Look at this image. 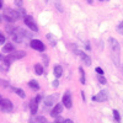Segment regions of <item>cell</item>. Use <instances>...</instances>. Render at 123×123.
<instances>
[{
    "mask_svg": "<svg viewBox=\"0 0 123 123\" xmlns=\"http://www.w3.org/2000/svg\"><path fill=\"white\" fill-rule=\"evenodd\" d=\"M79 73H80V83H81V84H85L86 79H85V73H84V69H83V68H79Z\"/></svg>",
    "mask_w": 123,
    "mask_h": 123,
    "instance_id": "e0dca14e",
    "label": "cell"
},
{
    "mask_svg": "<svg viewBox=\"0 0 123 123\" xmlns=\"http://www.w3.org/2000/svg\"><path fill=\"white\" fill-rule=\"evenodd\" d=\"M5 41H6V37L3 32H0V44H4L5 43Z\"/></svg>",
    "mask_w": 123,
    "mask_h": 123,
    "instance_id": "44dd1931",
    "label": "cell"
},
{
    "mask_svg": "<svg viewBox=\"0 0 123 123\" xmlns=\"http://www.w3.org/2000/svg\"><path fill=\"white\" fill-rule=\"evenodd\" d=\"M108 42L111 44V52H112V59H113L115 64L119 67V59H121V46L116 38H110Z\"/></svg>",
    "mask_w": 123,
    "mask_h": 123,
    "instance_id": "6da1fadb",
    "label": "cell"
},
{
    "mask_svg": "<svg viewBox=\"0 0 123 123\" xmlns=\"http://www.w3.org/2000/svg\"><path fill=\"white\" fill-rule=\"evenodd\" d=\"M63 105L65 108H71V106H73V102H71V96H70V92L67 91L64 96H63Z\"/></svg>",
    "mask_w": 123,
    "mask_h": 123,
    "instance_id": "9c48e42d",
    "label": "cell"
},
{
    "mask_svg": "<svg viewBox=\"0 0 123 123\" xmlns=\"http://www.w3.org/2000/svg\"><path fill=\"white\" fill-rule=\"evenodd\" d=\"M18 17H20V15H18L17 11H15V10H12V9H5L4 18L7 22H15V21L18 20Z\"/></svg>",
    "mask_w": 123,
    "mask_h": 123,
    "instance_id": "7a4b0ae2",
    "label": "cell"
},
{
    "mask_svg": "<svg viewBox=\"0 0 123 123\" xmlns=\"http://www.w3.org/2000/svg\"><path fill=\"white\" fill-rule=\"evenodd\" d=\"M52 85H53V87H58V85H59V83H58V80H54L53 83H52Z\"/></svg>",
    "mask_w": 123,
    "mask_h": 123,
    "instance_id": "83f0119b",
    "label": "cell"
},
{
    "mask_svg": "<svg viewBox=\"0 0 123 123\" xmlns=\"http://www.w3.org/2000/svg\"><path fill=\"white\" fill-rule=\"evenodd\" d=\"M54 123H63V121H62V118H57V121Z\"/></svg>",
    "mask_w": 123,
    "mask_h": 123,
    "instance_id": "f546056e",
    "label": "cell"
},
{
    "mask_svg": "<svg viewBox=\"0 0 123 123\" xmlns=\"http://www.w3.org/2000/svg\"><path fill=\"white\" fill-rule=\"evenodd\" d=\"M62 111H63V105L57 104V105L54 106V108L50 111V116H52V117H58V115Z\"/></svg>",
    "mask_w": 123,
    "mask_h": 123,
    "instance_id": "7c38bea8",
    "label": "cell"
},
{
    "mask_svg": "<svg viewBox=\"0 0 123 123\" xmlns=\"http://www.w3.org/2000/svg\"><path fill=\"white\" fill-rule=\"evenodd\" d=\"M108 98V92L106 91V90H102V91H100L97 95H95V96H92V101H98V102H104V101H106Z\"/></svg>",
    "mask_w": 123,
    "mask_h": 123,
    "instance_id": "ba28073f",
    "label": "cell"
},
{
    "mask_svg": "<svg viewBox=\"0 0 123 123\" xmlns=\"http://www.w3.org/2000/svg\"><path fill=\"white\" fill-rule=\"evenodd\" d=\"M63 123H74L71 119H65V121H63Z\"/></svg>",
    "mask_w": 123,
    "mask_h": 123,
    "instance_id": "f1b7e54d",
    "label": "cell"
},
{
    "mask_svg": "<svg viewBox=\"0 0 123 123\" xmlns=\"http://www.w3.org/2000/svg\"><path fill=\"white\" fill-rule=\"evenodd\" d=\"M35 71H36V74L42 75V74H43V67L41 65V64H36V65H35Z\"/></svg>",
    "mask_w": 123,
    "mask_h": 123,
    "instance_id": "d6986e66",
    "label": "cell"
},
{
    "mask_svg": "<svg viewBox=\"0 0 123 123\" xmlns=\"http://www.w3.org/2000/svg\"><path fill=\"white\" fill-rule=\"evenodd\" d=\"M28 86L32 89V90H39V84H38V81L37 80H30L28 81Z\"/></svg>",
    "mask_w": 123,
    "mask_h": 123,
    "instance_id": "5bb4252c",
    "label": "cell"
},
{
    "mask_svg": "<svg viewBox=\"0 0 123 123\" xmlns=\"http://www.w3.org/2000/svg\"><path fill=\"white\" fill-rule=\"evenodd\" d=\"M12 50H14L12 43H5V46L3 47V52L4 53H9V52H12Z\"/></svg>",
    "mask_w": 123,
    "mask_h": 123,
    "instance_id": "2e32d148",
    "label": "cell"
},
{
    "mask_svg": "<svg viewBox=\"0 0 123 123\" xmlns=\"http://www.w3.org/2000/svg\"><path fill=\"white\" fill-rule=\"evenodd\" d=\"M95 70H96V73H97L98 75H104V70H102L101 68H96Z\"/></svg>",
    "mask_w": 123,
    "mask_h": 123,
    "instance_id": "484cf974",
    "label": "cell"
},
{
    "mask_svg": "<svg viewBox=\"0 0 123 123\" xmlns=\"http://www.w3.org/2000/svg\"><path fill=\"white\" fill-rule=\"evenodd\" d=\"M37 121H38L39 123H48V122H47V119H46L44 117H42V116L38 117V118H37Z\"/></svg>",
    "mask_w": 123,
    "mask_h": 123,
    "instance_id": "d4e9b609",
    "label": "cell"
},
{
    "mask_svg": "<svg viewBox=\"0 0 123 123\" xmlns=\"http://www.w3.org/2000/svg\"><path fill=\"white\" fill-rule=\"evenodd\" d=\"M15 5L20 9V7H22V0H15Z\"/></svg>",
    "mask_w": 123,
    "mask_h": 123,
    "instance_id": "cb8c5ba5",
    "label": "cell"
},
{
    "mask_svg": "<svg viewBox=\"0 0 123 123\" xmlns=\"http://www.w3.org/2000/svg\"><path fill=\"white\" fill-rule=\"evenodd\" d=\"M113 116H115L116 121H119V119H121V116H119V113H118L117 110H113Z\"/></svg>",
    "mask_w": 123,
    "mask_h": 123,
    "instance_id": "603a6c76",
    "label": "cell"
},
{
    "mask_svg": "<svg viewBox=\"0 0 123 123\" xmlns=\"http://www.w3.org/2000/svg\"><path fill=\"white\" fill-rule=\"evenodd\" d=\"M28 123H36V121H35V118H30V121H28Z\"/></svg>",
    "mask_w": 123,
    "mask_h": 123,
    "instance_id": "4dcf8cb0",
    "label": "cell"
},
{
    "mask_svg": "<svg viewBox=\"0 0 123 123\" xmlns=\"http://www.w3.org/2000/svg\"><path fill=\"white\" fill-rule=\"evenodd\" d=\"M41 101V96H36V98H32L30 101V111H31V115L35 116L38 111V104Z\"/></svg>",
    "mask_w": 123,
    "mask_h": 123,
    "instance_id": "8992f818",
    "label": "cell"
},
{
    "mask_svg": "<svg viewBox=\"0 0 123 123\" xmlns=\"http://www.w3.org/2000/svg\"><path fill=\"white\" fill-rule=\"evenodd\" d=\"M57 96L58 95H49V96H47L44 98V106L46 107H52L54 105L55 100H57Z\"/></svg>",
    "mask_w": 123,
    "mask_h": 123,
    "instance_id": "8fae6325",
    "label": "cell"
},
{
    "mask_svg": "<svg viewBox=\"0 0 123 123\" xmlns=\"http://www.w3.org/2000/svg\"><path fill=\"white\" fill-rule=\"evenodd\" d=\"M117 31H118V33L123 35V21L118 24V26H117Z\"/></svg>",
    "mask_w": 123,
    "mask_h": 123,
    "instance_id": "ffe728a7",
    "label": "cell"
},
{
    "mask_svg": "<svg viewBox=\"0 0 123 123\" xmlns=\"http://www.w3.org/2000/svg\"><path fill=\"white\" fill-rule=\"evenodd\" d=\"M1 59H3V57H1V55H0V60H1Z\"/></svg>",
    "mask_w": 123,
    "mask_h": 123,
    "instance_id": "836d02e7",
    "label": "cell"
},
{
    "mask_svg": "<svg viewBox=\"0 0 123 123\" xmlns=\"http://www.w3.org/2000/svg\"><path fill=\"white\" fill-rule=\"evenodd\" d=\"M53 73H54V76H55L57 79H59V78L62 76V74H63V68H62L60 65H54Z\"/></svg>",
    "mask_w": 123,
    "mask_h": 123,
    "instance_id": "4fadbf2b",
    "label": "cell"
},
{
    "mask_svg": "<svg viewBox=\"0 0 123 123\" xmlns=\"http://www.w3.org/2000/svg\"><path fill=\"white\" fill-rule=\"evenodd\" d=\"M24 22H25V25H26V26H27L30 30L35 31V32H37V31H38L37 24L35 22V20H33V17H32V16L25 15V16H24Z\"/></svg>",
    "mask_w": 123,
    "mask_h": 123,
    "instance_id": "3957f363",
    "label": "cell"
},
{
    "mask_svg": "<svg viewBox=\"0 0 123 123\" xmlns=\"http://www.w3.org/2000/svg\"><path fill=\"white\" fill-rule=\"evenodd\" d=\"M97 79H98V81H100L101 84H106V78H105L104 75H98Z\"/></svg>",
    "mask_w": 123,
    "mask_h": 123,
    "instance_id": "7402d4cb",
    "label": "cell"
},
{
    "mask_svg": "<svg viewBox=\"0 0 123 123\" xmlns=\"http://www.w3.org/2000/svg\"><path fill=\"white\" fill-rule=\"evenodd\" d=\"M42 59H43L44 65H47V64H48V58H47V55H42Z\"/></svg>",
    "mask_w": 123,
    "mask_h": 123,
    "instance_id": "4316f807",
    "label": "cell"
},
{
    "mask_svg": "<svg viewBox=\"0 0 123 123\" xmlns=\"http://www.w3.org/2000/svg\"><path fill=\"white\" fill-rule=\"evenodd\" d=\"M0 9H3V0H0Z\"/></svg>",
    "mask_w": 123,
    "mask_h": 123,
    "instance_id": "1f68e13d",
    "label": "cell"
},
{
    "mask_svg": "<svg viewBox=\"0 0 123 123\" xmlns=\"http://www.w3.org/2000/svg\"><path fill=\"white\" fill-rule=\"evenodd\" d=\"M1 100H3V97H1V95H0V102H1Z\"/></svg>",
    "mask_w": 123,
    "mask_h": 123,
    "instance_id": "d6a6232c",
    "label": "cell"
},
{
    "mask_svg": "<svg viewBox=\"0 0 123 123\" xmlns=\"http://www.w3.org/2000/svg\"><path fill=\"white\" fill-rule=\"evenodd\" d=\"M47 39L49 41V43L52 44L53 47H54V46L57 44V41H55V38H54V36H53V35H50V33H48V35H47Z\"/></svg>",
    "mask_w": 123,
    "mask_h": 123,
    "instance_id": "ac0fdd59",
    "label": "cell"
},
{
    "mask_svg": "<svg viewBox=\"0 0 123 123\" xmlns=\"http://www.w3.org/2000/svg\"><path fill=\"white\" fill-rule=\"evenodd\" d=\"M12 90H14V92H15V94H16L17 96H20L21 98H25V97H26V94H25V91H24L22 89H18V87H14Z\"/></svg>",
    "mask_w": 123,
    "mask_h": 123,
    "instance_id": "9a60e30c",
    "label": "cell"
},
{
    "mask_svg": "<svg viewBox=\"0 0 123 123\" xmlns=\"http://www.w3.org/2000/svg\"><path fill=\"white\" fill-rule=\"evenodd\" d=\"M0 108H1L3 112H11L14 110V105L9 98H3L1 102H0Z\"/></svg>",
    "mask_w": 123,
    "mask_h": 123,
    "instance_id": "277c9868",
    "label": "cell"
},
{
    "mask_svg": "<svg viewBox=\"0 0 123 123\" xmlns=\"http://www.w3.org/2000/svg\"><path fill=\"white\" fill-rule=\"evenodd\" d=\"M76 53L80 55L81 60L84 62V64H85V65H87V67H90V65H91V58H90V57H89L86 53L81 52V50H76Z\"/></svg>",
    "mask_w": 123,
    "mask_h": 123,
    "instance_id": "30bf717a",
    "label": "cell"
},
{
    "mask_svg": "<svg viewBox=\"0 0 123 123\" xmlns=\"http://www.w3.org/2000/svg\"><path fill=\"white\" fill-rule=\"evenodd\" d=\"M30 46H31V48H32V49L38 50V52H43V50L46 49L43 42H42V41H39V39H31Z\"/></svg>",
    "mask_w": 123,
    "mask_h": 123,
    "instance_id": "52a82bcc",
    "label": "cell"
},
{
    "mask_svg": "<svg viewBox=\"0 0 123 123\" xmlns=\"http://www.w3.org/2000/svg\"><path fill=\"white\" fill-rule=\"evenodd\" d=\"M26 55V52L25 50H15V52H12L10 55H7V57H5L10 63H11L12 60H18V59H22Z\"/></svg>",
    "mask_w": 123,
    "mask_h": 123,
    "instance_id": "5b68a950",
    "label": "cell"
}]
</instances>
